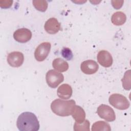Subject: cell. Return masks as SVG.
<instances>
[{"mask_svg":"<svg viewBox=\"0 0 131 131\" xmlns=\"http://www.w3.org/2000/svg\"><path fill=\"white\" fill-rule=\"evenodd\" d=\"M16 125L20 131H37L40 127L37 117L29 112H23L19 115Z\"/></svg>","mask_w":131,"mask_h":131,"instance_id":"obj_1","label":"cell"},{"mask_svg":"<svg viewBox=\"0 0 131 131\" xmlns=\"http://www.w3.org/2000/svg\"><path fill=\"white\" fill-rule=\"evenodd\" d=\"M75 105H76V102L73 99L63 100L57 99L51 103V108L56 115L61 117H66L71 115L72 109Z\"/></svg>","mask_w":131,"mask_h":131,"instance_id":"obj_2","label":"cell"},{"mask_svg":"<svg viewBox=\"0 0 131 131\" xmlns=\"http://www.w3.org/2000/svg\"><path fill=\"white\" fill-rule=\"evenodd\" d=\"M108 101L109 103L115 108L120 110H126L130 105L129 102L127 98L119 94H112L109 97Z\"/></svg>","mask_w":131,"mask_h":131,"instance_id":"obj_3","label":"cell"},{"mask_svg":"<svg viewBox=\"0 0 131 131\" xmlns=\"http://www.w3.org/2000/svg\"><path fill=\"white\" fill-rule=\"evenodd\" d=\"M46 82L52 88H56L64 80V76L61 73L55 70H50L46 75Z\"/></svg>","mask_w":131,"mask_h":131,"instance_id":"obj_4","label":"cell"},{"mask_svg":"<svg viewBox=\"0 0 131 131\" xmlns=\"http://www.w3.org/2000/svg\"><path fill=\"white\" fill-rule=\"evenodd\" d=\"M97 113L100 118L108 122L114 121L116 119L114 110L106 104H102L100 105L97 108Z\"/></svg>","mask_w":131,"mask_h":131,"instance_id":"obj_5","label":"cell"},{"mask_svg":"<svg viewBox=\"0 0 131 131\" xmlns=\"http://www.w3.org/2000/svg\"><path fill=\"white\" fill-rule=\"evenodd\" d=\"M51 45L49 42H43L39 44L36 48L34 52V57L38 61H43L48 56Z\"/></svg>","mask_w":131,"mask_h":131,"instance_id":"obj_6","label":"cell"},{"mask_svg":"<svg viewBox=\"0 0 131 131\" xmlns=\"http://www.w3.org/2000/svg\"><path fill=\"white\" fill-rule=\"evenodd\" d=\"M7 60L11 67L18 68L23 64L24 60V56L21 52L14 51L10 53L8 55Z\"/></svg>","mask_w":131,"mask_h":131,"instance_id":"obj_7","label":"cell"},{"mask_svg":"<svg viewBox=\"0 0 131 131\" xmlns=\"http://www.w3.org/2000/svg\"><path fill=\"white\" fill-rule=\"evenodd\" d=\"M13 37L18 42L25 43L31 39L32 32L27 28L18 29L14 32Z\"/></svg>","mask_w":131,"mask_h":131,"instance_id":"obj_8","label":"cell"},{"mask_svg":"<svg viewBox=\"0 0 131 131\" xmlns=\"http://www.w3.org/2000/svg\"><path fill=\"white\" fill-rule=\"evenodd\" d=\"M99 66L97 63L93 60H86L83 61L80 66L81 71L87 75L95 73L98 70Z\"/></svg>","mask_w":131,"mask_h":131,"instance_id":"obj_9","label":"cell"},{"mask_svg":"<svg viewBox=\"0 0 131 131\" xmlns=\"http://www.w3.org/2000/svg\"><path fill=\"white\" fill-rule=\"evenodd\" d=\"M98 62L102 66L108 68L113 64V57L112 55L106 50L100 51L97 56Z\"/></svg>","mask_w":131,"mask_h":131,"instance_id":"obj_10","label":"cell"},{"mask_svg":"<svg viewBox=\"0 0 131 131\" xmlns=\"http://www.w3.org/2000/svg\"><path fill=\"white\" fill-rule=\"evenodd\" d=\"M44 28L45 31L49 34H55L61 29L60 23L54 17L48 19L45 24Z\"/></svg>","mask_w":131,"mask_h":131,"instance_id":"obj_11","label":"cell"},{"mask_svg":"<svg viewBox=\"0 0 131 131\" xmlns=\"http://www.w3.org/2000/svg\"><path fill=\"white\" fill-rule=\"evenodd\" d=\"M72 87L68 84L64 83L58 87L57 90V96L62 99H68L72 95Z\"/></svg>","mask_w":131,"mask_h":131,"instance_id":"obj_12","label":"cell"},{"mask_svg":"<svg viewBox=\"0 0 131 131\" xmlns=\"http://www.w3.org/2000/svg\"><path fill=\"white\" fill-rule=\"evenodd\" d=\"M71 115L77 123H82L85 118V113L79 105H75L72 109Z\"/></svg>","mask_w":131,"mask_h":131,"instance_id":"obj_13","label":"cell"},{"mask_svg":"<svg viewBox=\"0 0 131 131\" xmlns=\"http://www.w3.org/2000/svg\"><path fill=\"white\" fill-rule=\"evenodd\" d=\"M53 68L57 71L64 72L69 69L68 63L60 58H57L53 60L52 62Z\"/></svg>","mask_w":131,"mask_h":131,"instance_id":"obj_14","label":"cell"},{"mask_svg":"<svg viewBox=\"0 0 131 131\" xmlns=\"http://www.w3.org/2000/svg\"><path fill=\"white\" fill-rule=\"evenodd\" d=\"M126 20V15L121 11L115 12L111 17L112 23L116 26L123 25Z\"/></svg>","mask_w":131,"mask_h":131,"instance_id":"obj_15","label":"cell"},{"mask_svg":"<svg viewBox=\"0 0 131 131\" xmlns=\"http://www.w3.org/2000/svg\"><path fill=\"white\" fill-rule=\"evenodd\" d=\"M92 131H110V124L104 121H98L95 122L92 126Z\"/></svg>","mask_w":131,"mask_h":131,"instance_id":"obj_16","label":"cell"},{"mask_svg":"<svg viewBox=\"0 0 131 131\" xmlns=\"http://www.w3.org/2000/svg\"><path fill=\"white\" fill-rule=\"evenodd\" d=\"M33 5L35 8L38 11L45 12L48 8V3L46 1L43 0H33L32 1Z\"/></svg>","mask_w":131,"mask_h":131,"instance_id":"obj_17","label":"cell"},{"mask_svg":"<svg viewBox=\"0 0 131 131\" xmlns=\"http://www.w3.org/2000/svg\"><path fill=\"white\" fill-rule=\"evenodd\" d=\"M123 88L127 91L130 89V70L125 72L123 78L121 80Z\"/></svg>","mask_w":131,"mask_h":131,"instance_id":"obj_18","label":"cell"},{"mask_svg":"<svg viewBox=\"0 0 131 131\" xmlns=\"http://www.w3.org/2000/svg\"><path fill=\"white\" fill-rule=\"evenodd\" d=\"M74 130L75 131L81 130H90V122L88 120H85L82 123H77L75 122L74 125Z\"/></svg>","mask_w":131,"mask_h":131,"instance_id":"obj_19","label":"cell"},{"mask_svg":"<svg viewBox=\"0 0 131 131\" xmlns=\"http://www.w3.org/2000/svg\"><path fill=\"white\" fill-rule=\"evenodd\" d=\"M61 54L64 58L68 60H72L73 57L72 51L69 48H63L61 51Z\"/></svg>","mask_w":131,"mask_h":131,"instance_id":"obj_20","label":"cell"},{"mask_svg":"<svg viewBox=\"0 0 131 131\" xmlns=\"http://www.w3.org/2000/svg\"><path fill=\"white\" fill-rule=\"evenodd\" d=\"M12 1H1L0 7L3 9H7L12 6Z\"/></svg>","mask_w":131,"mask_h":131,"instance_id":"obj_21","label":"cell"},{"mask_svg":"<svg viewBox=\"0 0 131 131\" xmlns=\"http://www.w3.org/2000/svg\"><path fill=\"white\" fill-rule=\"evenodd\" d=\"M123 1H112V6L116 9H120L123 5Z\"/></svg>","mask_w":131,"mask_h":131,"instance_id":"obj_22","label":"cell"}]
</instances>
